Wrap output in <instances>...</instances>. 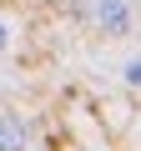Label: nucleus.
Returning a JSON list of instances; mask_svg holds the SVG:
<instances>
[{
  "label": "nucleus",
  "instance_id": "2",
  "mask_svg": "<svg viewBox=\"0 0 141 151\" xmlns=\"http://www.w3.org/2000/svg\"><path fill=\"white\" fill-rule=\"evenodd\" d=\"M25 141H30V131L20 116H0V151H25Z\"/></svg>",
  "mask_w": 141,
  "mask_h": 151
},
{
  "label": "nucleus",
  "instance_id": "4",
  "mask_svg": "<svg viewBox=\"0 0 141 151\" xmlns=\"http://www.w3.org/2000/svg\"><path fill=\"white\" fill-rule=\"evenodd\" d=\"M10 40H15V30H10V20H5V15H0V55L10 50Z\"/></svg>",
  "mask_w": 141,
  "mask_h": 151
},
{
  "label": "nucleus",
  "instance_id": "3",
  "mask_svg": "<svg viewBox=\"0 0 141 151\" xmlns=\"http://www.w3.org/2000/svg\"><path fill=\"white\" fill-rule=\"evenodd\" d=\"M126 86H141V55L126 60Z\"/></svg>",
  "mask_w": 141,
  "mask_h": 151
},
{
  "label": "nucleus",
  "instance_id": "1",
  "mask_svg": "<svg viewBox=\"0 0 141 151\" xmlns=\"http://www.w3.org/2000/svg\"><path fill=\"white\" fill-rule=\"evenodd\" d=\"M91 15H96V30H106V35H131L136 30V5L131 0H96Z\"/></svg>",
  "mask_w": 141,
  "mask_h": 151
}]
</instances>
